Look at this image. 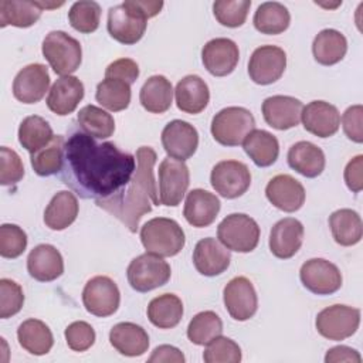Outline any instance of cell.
Instances as JSON below:
<instances>
[{
  "instance_id": "obj_3",
  "label": "cell",
  "mask_w": 363,
  "mask_h": 363,
  "mask_svg": "<svg viewBox=\"0 0 363 363\" xmlns=\"http://www.w3.org/2000/svg\"><path fill=\"white\" fill-rule=\"evenodd\" d=\"M140 241L146 252L173 257L184 247L186 237L177 221L167 217H156L146 221L140 228Z\"/></svg>"
},
{
  "instance_id": "obj_7",
  "label": "cell",
  "mask_w": 363,
  "mask_h": 363,
  "mask_svg": "<svg viewBox=\"0 0 363 363\" xmlns=\"http://www.w3.org/2000/svg\"><path fill=\"white\" fill-rule=\"evenodd\" d=\"M217 237L230 251L251 252L258 245L259 227L252 217L233 213L218 224Z\"/></svg>"
},
{
  "instance_id": "obj_25",
  "label": "cell",
  "mask_w": 363,
  "mask_h": 363,
  "mask_svg": "<svg viewBox=\"0 0 363 363\" xmlns=\"http://www.w3.org/2000/svg\"><path fill=\"white\" fill-rule=\"evenodd\" d=\"M27 271L40 282L54 281L64 272L62 255L54 245L40 244L27 257Z\"/></svg>"
},
{
  "instance_id": "obj_48",
  "label": "cell",
  "mask_w": 363,
  "mask_h": 363,
  "mask_svg": "<svg viewBox=\"0 0 363 363\" xmlns=\"http://www.w3.org/2000/svg\"><path fill=\"white\" fill-rule=\"evenodd\" d=\"M24 303L21 286L7 278L0 279V318L7 319L18 313Z\"/></svg>"
},
{
  "instance_id": "obj_11",
  "label": "cell",
  "mask_w": 363,
  "mask_h": 363,
  "mask_svg": "<svg viewBox=\"0 0 363 363\" xmlns=\"http://www.w3.org/2000/svg\"><path fill=\"white\" fill-rule=\"evenodd\" d=\"M213 189L225 199L242 196L251 184V173L245 163L238 160L218 162L210 174Z\"/></svg>"
},
{
  "instance_id": "obj_40",
  "label": "cell",
  "mask_w": 363,
  "mask_h": 363,
  "mask_svg": "<svg viewBox=\"0 0 363 363\" xmlns=\"http://www.w3.org/2000/svg\"><path fill=\"white\" fill-rule=\"evenodd\" d=\"M54 138L50 123L37 115L27 116L18 126V142L30 153L48 145Z\"/></svg>"
},
{
  "instance_id": "obj_5",
  "label": "cell",
  "mask_w": 363,
  "mask_h": 363,
  "mask_svg": "<svg viewBox=\"0 0 363 363\" xmlns=\"http://www.w3.org/2000/svg\"><path fill=\"white\" fill-rule=\"evenodd\" d=\"M211 135L223 146H238L255 129L252 113L242 106H228L214 115Z\"/></svg>"
},
{
  "instance_id": "obj_27",
  "label": "cell",
  "mask_w": 363,
  "mask_h": 363,
  "mask_svg": "<svg viewBox=\"0 0 363 363\" xmlns=\"http://www.w3.org/2000/svg\"><path fill=\"white\" fill-rule=\"evenodd\" d=\"M176 105L182 112L200 113L210 101V91L204 79L199 75H186L182 78L174 89Z\"/></svg>"
},
{
  "instance_id": "obj_4",
  "label": "cell",
  "mask_w": 363,
  "mask_h": 363,
  "mask_svg": "<svg viewBox=\"0 0 363 363\" xmlns=\"http://www.w3.org/2000/svg\"><path fill=\"white\" fill-rule=\"evenodd\" d=\"M44 58L55 74L67 77L75 72L82 61V48L78 40L64 31H50L41 47Z\"/></svg>"
},
{
  "instance_id": "obj_34",
  "label": "cell",
  "mask_w": 363,
  "mask_h": 363,
  "mask_svg": "<svg viewBox=\"0 0 363 363\" xmlns=\"http://www.w3.org/2000/svg\"><path fill=\"white\" fill-rule=\"evenodd\" d=\"M329 227L333 240L343 247L357 244L363 235V224L360 216L352 208H340L330 214Z\"/></svg>"
},
{
  "instance_id": "obj_32",
  "label": "cell",
  "mask_w": 363,
  "mask_h": 363,
  "mask_svg": "<svg viewBox=\"0 0 363 363\" xmlns=\"http://www.w3.org/2000/svg\"><path fill=\"white\" fill-rule=\"evenodd\" d=\"M347 51L346 37L333 28H325L316 34L312 43V52L316 62L335 65L343 60Z\"/></svg>"
},
{
  "instance_id": "obj_22",
  "label": "cell",
  "mask_w": 363,
  "mask_h": 363,
  "mask_svg": "<svg viewBox=\"0 0 363 363\" xmlns=\"http://www.w3.org/2000/svg\"><path fill=\"white\" fill-rule=\"evenodd\" d=\"M231 261V254L216 238L207 237L200 240L193 251V264L196 269L206 277H216L223 274Z\"/></svg>"
},
{
  "instance_id": "obj_1",
  "label": "cell",
  "mask_w": 363,
  "mask_h": 363,
  "mask_svg": "<svg viewBox=\"0 0 363 363\" xmlns=\"http://www.w3.org/2000/svg\"><path fill=\"white\" fill-rule=\"evenodd\" d=\"M136 157L112 142L98 143L85 132H74L64 145L62 182L82 199L112 197L132 179Z\"/></svg>"
},
{
  "instance_id": "obj_37",
  "label": "cell",
  "mask_w": 363,
  "mask_h": 363,
  "mask_svg": "<svg viewBox=\"0 0 363 363\" xmlns=\"http://www.w3.org/2000/svg\"><path fill=\"white\" fill-rule=\"evenodd\" d=\"M43 9L38 1L1 0L0 1V27L14 26L20 28L31 27L41 17Z\"/></svg>"
},
{
  "instance_id": "obj_2",
  "label": "cell",
  "mask_w": 363,
  "mask_h": 363,
  "mask_svg": "<svg viewBox=\"0 0 363 363\" xmlns=\"http://www.w3.org/2000/svg\"><path fill=\"white\" fill-rule=\"evenodd\" d=\"M156 159V152L150 146H140L136 150V169L129 183L112 197L95 201L98 207L121 220L130 233H136L139 220L152 211V206L160 204L153 174Z\"/></svg>"
},
{
  "instance_id": "obj_8",
  "label": "cell",
  "mask_w": 363,
  "mask_h": 363,
  "mask_svg": "<svg viewBox=\"0 0 363 363\" xmlns=\"http://www.w3.org/2000/svg\"><path fill=\"white\" fill-rule=\"evenodd\" d=\"M129 285L138 292H149L159 288L170 279V265L159 255L145 252L130 261L128 265Z\"/></svg>"
},
{
  "instance_id": "obj_24",
  "label": "cell",
  "mask_w": 363,
  "mask_h": 363,
  "mask_svg": "<svg viewBox=\"0 0 363 363\" xmlns=\"http://www.w3.org/2000/svg\"><path fill=\"white\" fill-rule=\"evenodd\" d=\"M84 84L74 75L55 79L47 96V106L51 112L65 116L72 113L84 98Z\"/></svg>"
},
{
  "instance_id": "obj_44",
  "label": "cell",
  "mask_w": 363,
  "mask_h": 363,
  "mask_svg": "<svg viewBox=\"0 0 363 363\" xmlns=\"http://www.w3.org/2000/svg\"><path fill=\"white\" fill-rule=\"evenodd\" d=\"M99 18L101 6L96 1L91 0L75 1L68 11V20L71 27L84 34L94 33L99 26Z\"/></svg>"
},
{
  "instance_id": "obj_28",
  "label": "cell",
  "mask_w": 363,
  "mask_h": 363,
  "mask_svg": "<svg viewBox=\"0 0 363 363\" xmlns=\"http://www.w3.org/2000/svg\"><path fill=\"white\" fill-rule=\"evenodd\" d=\"M111 345L123 356H142L149 347L146 330L132 322L116 323L109 332Z\"/></svg>"
},
{
  "instance_id": "obj_19",
  "label": "cell",
  "mask_w": 363,
  "mask_h": 363,
  "mask_svg": "<svg viewBox=\"0 0 363 363\" xmlns=\"http://www.w3.org/2000/svg\"><path fill=\"white\" fill-rule=\"evenodd\" d=\"M265 196L274 207L285 213H294L305 203L302 183L289 174L274 176L265 187Z\"/></svg>"
},
{
  "instance_id": "obj_6",
  "label": "cell",
  "mask_w": 363,
  "mask_h": 363,
  "mask_svg": "<svg viewBox=\"0 0 363 363\" xmlns=\"http://www.w3.org/2000/svg\"><path fill=\"white\" fill-rule=\"evenodd\" d=\"M106 27L113 40L125 45H132L143 37L147 18L136 6L135 0H128L109 9Z\"/></svg>"
},
{
  "instance_id": "obj_31",
  "label": "cell",
  "mask_w": 363,
  "mask_h": 363,
  "mask_svg": "<svg viewBox=\"0 0 363 363\" xmlns=\"http://www.w3.org/2000/svg\"><path fill=\"white\" fill-rule=\"evenodd\" d=\"M242 147L258 167L274 164L279 155L278 139L264 129L251 130L244 139Z\"/></svg>"
},
{
  "instance_id": "obj_46",
  "label": "cell",
  "mask_w": 363,
  "mask_h": 363,
  "mask_svg": "<svg viewBox=\"0 0 363 363\" xmlns=\"http://www.w3.org/2000/svg\"><path fill=\"white\" fill-rule=\"evenodd\" d=\"M206 346L203 353L206 363H238L241 360V349L230 337L220 335Z\"/></svg>"
},
{
  "instance_id": "obj_54",
  "label": "cell",
  "mask_w": 363,
  "mask_h": 363,
  "mask_svg": "<svg viewBox=\"0 0 363 363\" xmlns=\"http://www.w3.org/2000/svg\"><path fill=\"white\" fill-rule=\"evenodd\" d=\"M184 354L174 346L160 345L149 357V363H184Z\"/></svg>"
},
{
  "instance_id": "obj_15",
  "label": "cell",
  "mask_w": 363,
  "mask_h": 363,
  "mask_svg": "<svg viewBox=\"0 0 363 363\" xmlns=\"http://www.w3.org/2000/svg\"><path fill=\"white\" fill-rule=\"evenodd\" d=\"M227 312L235 320L244 322L252 318L258 308V298L252 282L245 277L233 278L223 291Z\"/></svg>"
},
{
  "instance_id": "obj_39",
  "label": "cell",
  "mask_w": 363,
  "mask_h": 363,
  "mask_svg": "<svg viewBox=\"0 0 363 363\" xmlns=\"http://www.w3.org/2000/svg\"><path fill=\"white\" fill-rule=\"evenodd\" d=\"M64 136L54 135L48 145L31 153V166L38 176H52L61 172L64 163Z\"/></svg>"
},
{
  "instance_id": "obj_45",
  "label": "cell",
  "mask_w": 363,
  "mask_h": 363,
  "mask_svg": "<svg viewBox=\"0 0 363 363\" xmlns=\"http://www.w3.org/2000/svg\"><path fill=\"white\" fill-rule=\"evenodd\" d=\"M250 7V0H218L213 4V13L221 26L235 28L245 23Z\"/></svg>"
},
{
  "instance_id": "obj_38",
  "label": "cell",
  "mask_w": 363,
  "mask_h": 363,
  "mask_svg": "<svg viewBox=\"0 0 363 363\" xmlns=\"http://www.w3.org/2000/svg\"><path fill=\"white\" fill-rule=\"evenodd\" d=\"M254 27L268 35L284 33L291 23V14L288 9L278 1H265L258 6L254 14Z\"/></svg>"
},
{
  "instance_id": "obj_41",
  "label": "cell",
  "mask_w": 363,
  "mask_h": 363,
  "mask_svg": "<svg viewBox=\"0 0 363 363\" xmlns=\"http://www.w3.org/2000/svg\"><path fill=\"white\" fill-rule=\"evenodd\" d=\"M77 121L81 129L95 139H106L112 136L115 130V121L112 115L95 105L81 108Z\"/></svg>"
},
{
  "instance_id": "obj_26",
  "label": "cell",
  "mask_w": 363,
  "mask_h": 363,
  "mask_svg": "<svg viewBox=\"0 0 363 363\" xmlns=\"http://www.w3.org/2000/svg\"><path fill=\"white\" fill-rule=\"evenodd\" d=\"M220 211V200L204 189H193L187 193L183 216L193 227H207L214 223Z\"/></svg>"
},
{
  "instance_id": "obj_49",
  "label": "cell",
  "mask_w": 363,
  "mask_h": 363,
  "mask_svg": "<svg viewBox=\"0 0 363 363\" xmlns=\"http://www.w3.org/2000/svg\"><path fill=\"white\" fill-rule=\"evenodd\" d=\"M24 176V166L20 156L7 146L0 149V183L11 186L18 183Z\"/></svg>"
},
{
  "instance_id": "obj_12",
  "label": "cell",
  "mask_w": 363,
  "mask_h": 363,
  "mask_svg": "<svg viewBox=\"0 0 363 363\" xmlns=\"http://www.w3.org/2000/svg\"><path fill=\"white\" fill-rule=\"evenodd\" d=\"M190 183L189 167L182 160L166 157L159 166L160 204L176 207L183 200Z\"/></svg>"
},
{
  "instance_id": "obj_36",
  "label": "cell",
  "mask_w": 363,
  "mask_h": 363,
  "mask_svg": "<svg viewBox=\"0 0 363 363\" xmlns=\"http://www.w3.org/2000/svg\"><path fill=\"white\" fill-rule=\"evenodd\" d=\"M183 316L182 299L174 294H163L153 298L147 305V318L159 329H172Z\"/></svg>"
},
{
  "instance_id": "obj_43",
  "label": "cell",
  "mask_w": 363,
  "mask_h": 363,
  "mask_svg": "<svg viewBox=\"0 0 363 363\" xmlns=\"http://www.w3.org/2000/svg\"><path fill=\"white\" fill-rule=\"evenodd\" d=\"M223 333V322L213 311H203L193 316L187 326V337L191 343L204 346Z\"/></svg>"
},
{
  "instance_id": "obj_35",
  "label": "cell",
  "mask_w": 363,
  "mask_h": 363,
  "mask_svg": "<svg viewBox=\"0 0 363 363\" xmlns=\"http://www.w3.org/2000/svg\"><path fill=\"white\" fill-rule=\"evenodd\" d=\"M17 339L23 349L35 356L47 354L54 345L50 328L38 319L24 320L17 329Z\"/></svg>"
},
{
  "instance_id": "obj_42",
  "label": "cell",
  "mask_w": 363,
  "mask_h": 363,
  "mask_svg": "<svg viewBox=\"0 0 363 363\" xmlns=\"http://www.w3.org/2000/svg\"><path fill=\"white\" fill-rule=\"evenodd\" d=\"M130 84L116 79V78H105L96 85V101L112 112L123 111L130 104Z\"/></svg>"
},
{
  "instance_id": "obj_47",
  "label": "cell",
  "mask_w": 363,
  "mask_h": 363,
  "mask_svg": "<svg viewBox=\"0 0 363 363\" xmlns=\"http://www.w3.org/2000/svg\"><path fill=\"white\" fill-rule=\"evenodd\" d=\"M27 247V234L16 224L0 227V255L3 258H17Z\"/></svg>"
},
{
  "instance_id": "obj_20",
  "label": "cell",
  "mask_w": 363,
  "mask_h": 363,
  "mask_svg": "<svg viewBox=\"0 0 363 363\" xmlns=\"http://www.w3.org/2000/svg\"><path fill=\"white\" fill-rule=\"evenodd\" d=\"M302 109V102L288 95H272L262 102V116L265 122L278 130L296 126L301 121Z\"/></svg>"
},
{
  "instance_id": "obj_23",
  "label": "cell",
  "mask_w": 363,
  "mask_h": 363,
  "mask_svg": "<svg viewBox=\"0 0 363 363\" xmlns=\"http://www.w3.org/2000/svg\"><path fill=\"white\" fill-rule=\"evenodd\" d=\"M303 241V225L294 217H286L275 223L269 234V250L281 259L294 257Z\"/></svg>"
},
{
  "instance_id": "obj_51",
  "label": "cell",
  "mask_w": 363,
  "mask_h": 363,
  "mask_svg": "<svg viewBox=\"0 0 363 363\" xmlns=\"http://www.w3.org/2000/svg\"><path fill=\"white\" fill-rule=\"evenodd\" d=\"M362 123H363V106L362 105L349 106L342 116V126H343L345 135L356 143L363 142Z\"/></svg>"
},
{
  "instance_id": "obj_52",
  "label": "cell",
  "mask_w": 363,
  "mask_h": 363,
  "mask_svg": "<svg viewBox=\"0 0 363 363\" xmlns=\"http://www.w3.org/2000/svg\"><path fill=\"white\" fill-rule=\"evenodd\" d=\"M139 77V67L130 58H119L111 62L105 69V78L122 79L128 84H133Z\"/></svg>"
},
{
  "instance_id": "obj_29",
  "label": "cell",
  "mask_w": 363,
  "mask_h": 363,
  "mask_svg": "<svg viewBox=\"0 0 363 363\" xmlns=\"http://www.w3.org/2000/svg\"><path fill=\"white\" fill-rule=\"evenodd\" d=\"M288 164L305 177H318L325 169L323 150L308 140H301L292 145L288 150Z\"/></svg>"
},
{
  "instance_id": "obj_10",
  "label": "cell",
  "mask_w": 363,
  "mask_h": 363,
  "mask_svg": "<svg viewBox=\"0 0 363 363\" xmlns=\"http://www.w3.org/2000/svg\"><path fill=\"white\" fill-rule=\"evenodd\" d=\"M119 302V288L109 277L96 275L84 286L82 303L91 315L99 318L111 316L118 311Z\"/></svg>"
},
{
  "instance_id": "obj_9",
  "label": "cell",
  "mask_w": 363,
  "mask_h": 363,
  "mask_svg": "<svg viewBox=\"0 0 363 363\" xmlns=\"http://www.w3.org/2000/svg\"><path fill=\"white\" fill-rule=\"evenodd\" d=\"M360 325V311L347 305H332L322 309L315 320L319 335L329 340H345L356 333Z\"/></svg>"
},
{
  "instance_id": "obj_18",
  "label": "cell",
  "mask_w": 363,
  "mask_h": 363,
  "mask_svg": "<svg viewBox=\"0 0 363 363\" xmlns=\"http://www.w3.org/2000/svg\"><path fill=\"white\" fill-rule=\"evenodd\" d=\"M238 45L230 38H213L201 50L204 68L214 77L231 74L238 64Z\"/></svg>"
},
{
  "instance_id": "obj_53",
  "label": "cell",
  "mask_w": 363,
  "mask_h": 363,
  "mask_svg": "<svg viewBox=\"0 0 363 363\" xmlns=\"http://www.w3.org/2000/svg\"><path fill=\"white\" fill-rule=\"evenodd\" d=\"M346 186L353 191L359 193L363 189V156L357 155L345 167L343 173Z\"/></svg>"
},
{
  "instance_id": "obj_13",
  "label": "cell",
  "mask_w": 363,
  "mask_h": 363,
  "mask_svg": "<svg viewBox=\"0 0 363 363\" xmlns=\"http://www.w3.org/2000/svg\"><path fill=\"white\" fill-rule=\"evenodd\" d=\"M286 68V54L277 45H261L254 50L248 61L250 78L258 85L277 82Z\"/></svg>"
},
{
  "instance_id": "obj_50",
  "label": "cell",
  "mask_w": 363,
  "mask_h": 363,
  "mask_svg": "<svg viewBox=\"0 0 363 363\" xmlns=\"http://www.w3.org/2000/svg\"><path fill=\"white\" fill-rule=\"evenodd\" d=\"M65 340L74 352H85L95 343V330L89 323L77 320L67 326Z\"/></svg>"
},
{
  "instance_id": "obj_21",
  "label": "cell",
  "mask_w": 363,
  "mask_h": 363,
  "mask_svg": "<svg viewBox=\"0 0 363 363\" xmlns=\"http://www.w3.org/2000/svg\"><path fill=\"white\" fill-rule=\"evenodd\" d=\"M301 119L303 128L318 138L333 136L340 125V113L337 108L325 101H312L303 106Z\"/></svg>"
},
{
  "instance_id": "obj_14",
  "label": "cell",
  "mask_w": 363,
  "mask_h": 363,
  "mask_svg": "<svg viewBox=\"0 0 363 363\" xmlns=\"http://www.w3.org/2000/svg\"><path fill=\"white\" fill-rule=\"evenodd\" d=\"M299 278L303 286L316 295H330L342 286L339 268L323 258H312L303 262Z\"/></svg>"
},
{
  "instance_id": "obj_17",
  "label": "cell",
  "mask_w": 363,
  "mask_h": 363,
  "mask_svg": "<svg viewBox=\"0 0 363 363\" xmlns=\"http://www.w3.org/2000/svg\"><path fill=\"white\" fill-rule=\"evenodd\" d=\"M50 75L43 64H28L18 71L13 81V95L23 104H37L48 91Z\"/></svg>"
},
{
  "instance_id": "obj_30",
  "label": "cell",
  "mask_w": 363,
  "mask_h": 363,
  "mask_svg": "<svg viewBox=\"0 0 363 363\" xmlns=\"http://www.w3.org/2000/svg\"><path fill=\"white\" fill-rule=\"evenodd\" d=\"M78 210V200L74 193L68 190L58 191L44 211V223L51 230H65L75 221Z\"/></svg>"
},
{
  "instance_id": "obj_16",
  "label": "cell",
  "mask_w": 363,
  "mask_h": 363,
  "mask_svg": "<svg viewBox=\"0 0 363 363\" xmlns=\"http://www.w3.org/2000/svg\"><path fill=\"white\" fill-rule=\"evenodd\" d=\"M162 145L169 157L176 160L190 159L199 146L197 129L186 121L174 119L162 130Z\"/></svg>"
},
{
  "instance_id": "obj_33",
  "label": "cell",
  "mask_w": 363,
  "mask_h": 363,
  "mask_svg": "<svg viewBox=\"0 0 363 363\" xmlns=\"http://www.w3.org/2000/svg\"><path fill=\"white\" fill-rule=\"evenodd\" d=\"M173 88L170 81L163 75H152L142 85L139 101L150 113H163L172 106Z\"/></svg>"
},
{
  "instance_id": "obj_55",
  "label": "cell",
  "mask_w": 363,
  "mask_h": 363,
  "mask_svg": "<svg viewBox=\"0 0 363 363\" xmlns=\"http://www.w3.org/2000/svg\"><path fill=\"white\" fill-rule=\"evenodd\" d=\"M326 363H337V362H352V363H360L362 357L357 350L349 347V346H335L330 347L325 356Z\"/></svg>"
}]
</instances>
